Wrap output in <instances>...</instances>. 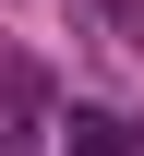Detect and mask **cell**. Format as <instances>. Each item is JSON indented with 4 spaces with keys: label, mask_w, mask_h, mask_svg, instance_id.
<instances>
[{
    "label": "cell",
    "mask_w": 144,
    "mask_h": 156,
    "mask_svg": "<svg viewBox=\"0 0 144 156\" xmlns=\"http://www.w3.org/2000/svg\"><path fill=\"white\" fill-rule=\"evenodd\" d=\"M60 156H144V132H132L120 108H72L60 120Z\"/></svg>",
    "instance_id": "obj_1"
}]
</instances>
